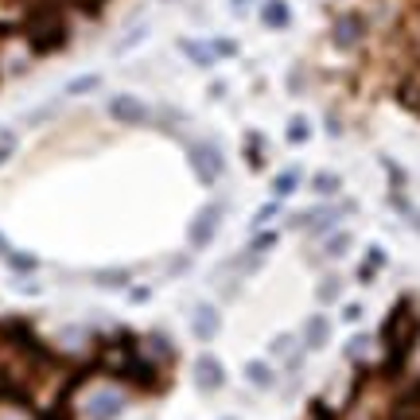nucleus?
I'll return each mask as SVG.
<instances>
[{"instance_id": "nucleus-21", "label": "nucleus", "mask_w": 420, "mask_h": 420, "mask_svg": "<svg viewBox=\"0 0 420 420\" xmlns=\"http://www.w3.org/2000/svg\"><path fill=\"white\" fill-rule=\"evenodd\" d=\"M339 187H342V179L335 171H315V179H312L315 195H339Z\"/></svg>"}, {"instance_id": "nucleus-3", "label": "nucleus", "mask_w": 420, "mask_h": 420, "mask_svg": "<svg viewBox=\"0 0 420 420\" xmlns=\"http://www.w3.org/2000/svg\"><path fill=\"white\" fill-rule=\"evenodd\" d=\"M183 148H187V164H191V171L203 187H215L226 176V156L218 140H187Z\"/></svg>"}, {"instance_id": "nucleus-12", "label": "nucleus", "mask_w": 420, "mask_h": 420, "mask_svg": "<svg viewBox=\"0 0 420 420\" xmlns=\"http://www.w3.org/2000/svg\"><path fill=\"white\" fill-rule=\"evenodd\" d=\"M176 47L183 51L195 67H210V62H215V51H210V43H203V40H179Z\"/></svg>"}, {"instance_id": "nucleus-4", "label": "nucleus", "mask_w": 420, "mask_h": 420, "mask_svg": "<svg viewBox=\"0 0 420 420\" xmlns=\"http://www.w3.org/2000/svg\"><path fill=\"white\" fill-rule=\"evenodd\" d=\"M106 109H109V117L117 121V125H128V128L156 125V109L148 106L144 98H137V94H113Z\"/></svg>"}, {"instance_id": "nucleus-19", "label": "nucleus", "mask_w": 420, "mask_h": 420, "mask_svg": "<svg viewBox=\"0 0 420 420\" xmlns=\"http://www.w3.org/2000/svg\"><path fill=\"white\" fill-rule=\"evenodd\" d=\"M339 296H342V276H335V273L323 276L319 288H315V300H319V303H335Z\"/></svg>"}, {"instance_id": "nucleus-17", "label": "nucleus", "mask_w": 420, "mask_h": 420, "mask_svg": "<svg viewBox=\"0 0 420 420\" xmlns=\"http://www.w3.org/2000/svg\"><path fill=\"white\" fill-rule=\"evenodd\" d=\"M101 86V74H78V78L67 82V98H82V94H94Z\"/></svg>"}, {"instance_id": "nucleus-25", "label": "nucleus", "mask_w": 420, "mask_h": 420, "mask_svg": "<svg viewBox=\"0 0 420 420\" xmlns=\"http://www.w3.org/2000/svg\"><path fill=\"white\" fill-rule=\"evenodd\" d=\"M16 148H20V140H16V133H4V137H0V164H8L12 156H16Z\"/></svg>"}, {"instance_id": "nucleus-28", "label": "nucleus", "mask_w": 420, "mask_h": 420, "mask_svg": "<svg viewBox=\"0 0 420 420\" xmlns=\"http://www.w3.org/2000/svg\"><path fill=\"white\" fill-rule=\"evenodd\" d=\"M167 269H171V276L187 273V269H191V253H183V257H171V261H167Z\"/></svg>"}, {"instance_id": "nucleus-7", "label": "nucleus", "mask_w": 420, "mask_h": 420, "mask_svg": "<svg viewBox=\"0 0 420 420\" xmlns=\"http://www.w3.org/2000/svg\"><path fill=\"white\" fill-rule=\"evenodd\" d=\"M191 378H195V389L203 393V397H210V393H218L226 385V366L215 358V354H199L195 366H191Z\"/></svg>"}, {"instance_id": "nucleus-20", "label": "nucleus", "mask_w": 420, "mask_h": 420, "mask_svg": "<svg viewBox=\"0 0 420 420\" xmlns=\"http://www.w3.org/2000/svg\"><path fill=\"white\" fill-rule=\"evenodd\" d=\"M4 261L16 269V273H24V276H31V273H40V257H31V253H20V249H12Z\"/></svg>"}, {"instance_id": "nucleus-10", "label": "nucleus", "mask_w": 420, "mask_h": 420, "mask_svg": "<svg viewBox=\"0 0 420 420\" xmlns=\"http://www.w3.org/2000/svg\"><path fill=\"white\" fill-rule=\"evenodd\" d=\"M327 339H331V319L327 315H308L300 331L303 351H319V346H327Z\"/></svg>"}, {"instance_id": "nucleus-18", "label": "nucleus", "mask_w": 420, "mask_h": 420, "mask_svg": "<svg viewBox=\"0 0 420 420\" xmlns=\"http://www.w3.org/2000/svg\"><path fill=\"white\" fill-rule=\"evenodd\" d=\"M381 264H385V253H381L378 245H373L370 253H366V261L358 264V280H362V284H370L373 276H378V269H381Z\"/></svg>"}, {"instance_id": "nucleus-11", "label": "nucleus", "mask_w": 420, "mask_h": 420, "mask_svg": "<svg viewBox=\"0 0 420 420\" xmlns=\"http://www.w3.org/2000/svg\"><path fill=\"white\" fill-rule=\"evenodd\" d=\"M90 280L106 288V292H128L133 288V269H98Z\"/></svg>"}, {"instance_id": "nucleus-14", "label": "nucleus", "mask_w": 420, "mask_h": 420, "mask_svg": "<svg viewBox=\"0 0 420 420\" xmlns=\"http://www.w3.org/2000/svg\"><path fill=\"white\" fill-rule=\"evenodd\" d=\"M300 187V167H284L273 176V199H288Z\"/></svg>"}, {"instance_id": "nucleus-27", "label": "nucleus", "mask_w": 420, "mask_h": 420, "mask_svg": "<svg viewBox=\"0 0 420 420\" xmlns=\"http://www.w3.org/2000/svg\"><path fill=\"white\" fill-rule=\"evenodd\" d=\"M210 51H215V59H230V55H237V43L234 40H210Z\"/></svg>"}, {"instance_id": "nucleus-31", "label": "nucleus", "mask_w": 420, "mask_h": 420, "mask_svg": "<svg viewBox=\"0 0 420 420\" xmlns=\"http://www.w3.org/2000/svg\"><path fill=\"white\" fill-rule=\"evenodd\" d=\"M409 222H412V226H417V230H420V210H412V215H409Z\"/></svg>"}, {"instance_id": "nucleus-16", "label": "nucleus", "mask_w": 420, "mask_h": 420, "mask_svg": "<svg viewBox=\"0 0 420 420\" xmlns=\"http://www.w3.org/2000/svg\"><path fill=\"white\" fill-rule=\"evenodd\" d=\"M276 245V230H253V237H249V245H245V253L257 257V261H264V253Z\"/></svg>"}, {"instance_id": "nucleus-32", "label": "nucleus", "mask_w": 420, "mask_h": 420, "mask_svg": "<svg viewBox=\"0 0 420 420\" xmlns=\"http://www.w3.org/2000/svg\"><path fill=\"white\" fill-rule=\"evenodd\" d=\"M4 133H8V128H4V125H0V137H4Z\"/></svg>"}, {"instance_id": "nucleus-24", "label": "nucleus", "mask_w": 420, "mask_h": 420, "mask_svg": "<svg viewBox=\"0 0 420 420\" xmlns=\"http://www.w3.org/2000/svg\"><path fill=\"white\" fill-rule=\"evenodd\" d=\"M308 137H312V125H308L303 117H292V121H288V140H292V144H303Z\"/></svg>"}, {"instance_id": "nucleus-30", "label": "nucleus", "mask_w": 420, "mask_h": 420, "mask_svg": "<svg viewBox=\"0 0 420 420\" xmlns=\"http://www.w3.org/2000/svg\"><path fill=\"white\" fill-rule=\"evenodd\" d=\"M342 319H346V323H358L362 319V303H346V308H342Z\"/></svg>"}, {"instance_id": "nucleus-29", "label": "nucleus", "mask_w": 420, "mask_h": 420, "mask_svg": "<svg viewBox=\"0 0 420 420\" xmlns=\"http://www.w3.org/2000/svg\"><path fill=\"white\" fill-rule=\"evenodd\" d=\"M128 300H133V303H144V300H152V288L137 284V288H128Z\"/></svg>"}, {"instance_id": "nucleus-5", "label": "nucleus", "mask_w": 420, "mask_h": 420, "mask_svg": "<svg viewBox=\"0 0 420 420\" xmlns=\"http://www.w3.org/2000/svg\"><path fill=\"white\" fill-rule=\"evenodd\" d=\"M222 218H226V206L222 203H210V206H203V210L187 222V245H191V253H199V249H206V245L215 242Z\"/></svg>"}, {"instance_id": "nucleus-15", "label": "nucleus", "mask_w": 420, "mask_h": 420, "mask_svg": "<svg viewBox=\"0 0 420 420\" xmlns=\"http://www.w3.org/2000/svg\"><path fill=\"white\" fill-rule=\"evenodd\" d=\"M300 346H303V342L296 339V335H288V331H284V335H276V339L269 342V358H280V362H288L296 351H300Z\"/></svg>"}, {"instance_id": "nucleus-9", "label": "nucleus", "mask_w": 420, "mask_h": 420, "mask_svg": "<svg viewBox=\"0 0 420 420\" xmlns=\"http://www.w3.org/2000/svg\"><path fill=\"white\" fill-rule=\"evenodd\" d=\"M242 373H245V381H249L253 389H261V393H269L276 385V366L269 358H249L242 366Z\"/></svg>"}, {"instance_id": "nucleus-33", "label": "nucleus", "mask_w": 420, "mask_h": 420, "mask_svg": "<svg viewBox=\"0 0 420 420\" xmlns=\"http://www.w3.org/2000/svg\"><path fill=\"white\" fill-rule=\"evenodd\" d=\"M226 420H234V417H226Z\"/></svg>"}, {"instance_id": "nucleus-2", "label": "nucleus", "mask_w": 420, "mask_h": 420, "mask_svg": "<svg viewBox=\"0 0 420 420\" xmlns=\"http://www.w3.org/2000/svg\"><path fill=\"white\" fill-rule=\"evenodd\" d=\"M24 35H28V43L35 47V55H47V51H59L62 43H67L70 35V24H67V8H62L59 0H51V4H43V8H35L24 20Z\"/></svg>"}, {"instance_id": "nucleus-1", "label": "nucleus", "mask_w": 420, "mask_h": 420, "mask_svg": "<svg viewBox=\"0 0 420 420\" xmlns=\"http://www.w3.org/2000/svg\"><path fill=\"white\" fill-rule=\"evenodd\" d=\"M133 401H137V389L128 381L113 378L98 366H86L78 373V381L70 385L67 409L70 420H121Z\"/></svg>"}, {"instance_id": "nucleus-23", "label": "nucleus", "mask_w": 420, "mask_h": 420, "mask_svg": "<svg viewBox=\"0 0 420 420\" xmlns=\"http://www.w3.org/2000/svg\"><path fill=\"white\" fill-rule=\"evenodd\" d=\"M276 210H280V199H269V203H264L261 210L253 215V230H264V226H269V222L276 218Z\"/></svg>"}, {"instance_id": "nucleus-22", "label": "nucleus", "mask_w": 420, "mask_h": 420, "mask_svg": "<svg viewBox=\"0 0 420 420\" xmlns=\"http://www.w3.org/2000/svg\"><path fill=\"white\" fill-rule=\"evenodd\" d=\"M264 28H288V8H284L280 0H273V4H264Z\"/></svg>"}, {"instance_id": "nucleus-13", "label": "nucleus", "mask_w": 420, "mask_h": 420, "mask_svg": "<svg viewBox=\"0 0 420 420\" xmlns=\"http://www.w3.org/2000/svg\"><path fill=\"white\" fill-rule=\"evenodd\" d=\"M346 249H351V234H342V230H331V234L323 237V261H339V257H346Z\"/></svg>"}, {"instance_id": "nucleus-6", "label": "nucleus", "mask_w": 420, "mask_h": 420, "mask_svg": "<svg viewBox=\"0 0 420 420\" xmlns=\"http://www.w3.org/2000/svg\"><path fill=\"white\" fill-rule=\"evenodd\" d=\"M137 346H140V354H144L156 370H164V373H171V366H176V358H179V351H176V342L167 339L164 331H148V335H140L137 339Z\"/></svg>"}, {"instance_id": "nucleus-26", "label": "nucleus", "mask_w": 420, "mask_h": 420, "mask_svg": "<svg viewBox=\"0 0 420 420\" xmlns=\"http://www.w3.org/2000/svg\"><path fill=\"white\" fill-rule=\"evenodd\" d=\"M62 8H70V12H98L106 0H59Z\"/></svg>"}, {"instance_id": "nucleus-8", "label": "nucleus", "mask_w": 420, "mask_h": 420, "mask_svg": "<svg viewBox=\"0 0 420 420\" xmlns=\"http://www.w3.org/2000/svg\"><path fill=\"white\" fill-rule=\"evenodd\" d=\"M222 331V315H218L215 303H199L195 312H191V335L199 342H210L215 335Z\"/></svg>"}]
</instances>
